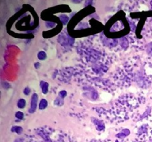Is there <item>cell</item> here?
<instances>
[{
    "mask_svg": "<svg viewBox=\"0 0 152 142\" xmlns=\"http://www.w3.org/2000/svg\"><path fill=\"white\" fill-rule=\"evenodd\" d=\"M34 67H35L36 69H38V68L40 67V64L39 63V62H37V63H35V64H34Z\"/></svg>",
    "mask_w": 152,
    "mask_h": 142,
    "instance_id": "18",
    "label": "cell"
},
{
    "mask_svg": "<svg viewBox=\"0 0 152 142\" xmlns=\"http://www.w3.org/2000/svg\"><path fill=\"white\" fill-rule=\"evenodd\" d=\"M59 19H60L61 22L63 23V25H66V24L68 23V20H69V18L67 16H65V15H61V16H59Z\"/></svg>",
    "mask_w": 152,
    "mask_h": 142,
    "instance_id": "11",
    "label": "cell"
},
{
    "mask_svg": "<svg viewBox=\"0 0 152 142\" xmlns=\"http://www.w3.org/2000/svg\"><path fill=\"white\" fill-rule=\"evenodd\" d=\"M94 123L95 124V126H96V128L98 131H102V130L105 129V124L99 120H93Z\"/></svg>",
    "mask_w": 152,
    "mask_h": 142,
    "instance_id": "3",
    "label": "cell"
},
{
    "mask_svg": "<svg viewBox=\"0 0 152 142\" xmlns=\"http://www.w3.org/2000/svg\"><path fill=\"white\" fill-rule=\"evenodd\" d=\"M48 106V101H46V99H42L39 102V109H44L47 107Z\"/></svg>",
    "mask_w": 152,
    "mask_h": 142,
    "instance_id": "8",
    "label": "cell"
},
{
    "mask_svg": "<svg viewBox=\"0 0 152 142\" xmlns=\"http://www.w3.org/2000/svg\"><path fill=\"white\" fill-rule=\"evenodd\" d=\"M147 52L148 54L152 55V43H150L148 46V49H147Z\"/></svg>",
    "mask_w": 152,
    "mask_h": 142,
    "instance_id": "15",
    "label": "cell"
},
{
    "mask_svg": "<svg viewBox=\"0 0 152 142\" xmlns=\"http://www.w3.org/2000/svg\"><path fill=\"white\" fill-rule=\"evenodd\" d=\"M130 135V130L129 129H124V130H122L120 133L117 135V137L119 138H124L127 137L128 135Z\"/></svg>",
    "mask_w": 152,
    "mask_h": 142,
    "instance_id": "4",
    "label": "cell"
},
{
    "mask_svg": "<svg viewBox=\"0 0 152 142\" xmlns=\"http://www.w3.org/2000/svg\"><path fill=\"white\" fill-rule=\"evenodd\" d=\"M37 103H38V95L37 93H34L31 97V106L29 109L30 113H34L37 109Z\"/></svg>",
    "mask_w": 152,
    "mask_h": 142,
    "instance_id": "2",
    "label": "cell"
},
{
    "mask_svg": "<svg viewBox=\"0 0 152 142\" xmlns=\"http://www.w3.org/2000/svg\"><path fill=\"white\" fill-rule=\"evenodd\" d=\"M151 142H152V140H151Z\"/></svg>",
    "mask_w": 152,
    "mask_h": 142,
    "instance_id": "22",
    "label": "cell"
},
{
    "mask_svg": "<svg viewBox=\"0 0 152 142\" xmlns=\"http://www.w3.org/2000/svg\"><path fill=\"white\" fill-rule=\"evenodd\" d=\"M103 43L105 44V45L108 46V47H115V46H117V40H116V39H108V38H107L106 41H103Z\"/></svg>",
    "mask_w": 152,
    "mask_h": 142,
    "instance_id": "5",
    "label": "cell"
},
{
    "mask_svg": "<svg viewBox=\"0 0 152 142\" xmlns=\"http://www.w3.org/2000/svg\"><path fill=\"white\" fill-rule=\"evenodd\" d=\"M25 104H26V101H25V99H19V101H18L17 106L19 108H20V109H22V108L25 107Z\"/></svg>",
    "mask_w": 152,
    "mask_h": 142,
    "instance_id": "10",
    "label": "cell"
},
{
    "mask_svg": "<svg viewBox=\"0 0 152 142\" xmlns=\"http://www.w3.org/2000/svg\"><path fill=\"white\" fill-rule=\"evenodd\" d=\"M22 128L21 127H18V126H14L11 128V131L13 133H17L18 135H20L22 133Z\"/></svg>",
    "mask_w": 152,
    "mask_h": 142,
    "instance_id": "9",
    "label": "cell"
},
{
    "mask_svg": "<svg viewBox=\"0 0 152 142\" xmlns=\"http://www.w3.org/2000/svg\"><path fill=\"white\" fill-rule=\"evenodd\" d=\"M46 27L47 28H53V27H54V23H53V22H46Z\"/></svg>",
    "mask_w": 152,
    "mask_h": 142,
    "instance_id": "17",
    "label": "cell"
},
{
    "mask_svg": "<svg viewBox=\"0 0 152 142\" xmlns=\"http://www.w3.org/2000/svg\"><path fill=\"white\" fill-rule=\"evenodd\" d=\"M14 142H22V141H21L20 140H19V139H16V141H15Z\"/></svg>",
    "mask_w": 152,
    "mask_h": 142,
    "instance_id": "19",
    "label": "cell"
},
{
    "mask_svg": "<svg viewBox=\"0 0 152 142\" xmlns=\"http://www.w3.org/2000/svg\"><path fill=\"white\" fill-rule=\"evenodd\" d=\"M119 41H120V46H121L122 47H123V48H127L128 46H129V41H128L127 38H125V37L120 38Z\"/></svg>",
    "mask_w": 152,
    "mask_h": 142,
    "instance_id": "7",
    "label": "cell"
},
{
    "mask_svg": "<svg viewBox=\"0 0 152 142\" xmlns=\"http://www.w3.org/2000/svg\"><path fill=\"white\" fill-rule=\"evenodd\" d=\"M40 87L42 88V91L44 94H46L48 93V87H49V84L48 83L45 82V81H41L40 82Z\"/></svg>",
    "mask_w": 152,
    "mask_h": 142,
    "instance_id": "6",
    "label": "cell"
},
{
    "mask_svg": "<svg viewBox=\"0 0 152 142\" xmlns=\"http://www.w3.org/2000/svg\"><path fill=\"white\" fill-rule=\"evenodd\" d=\"M151 7H152V1H151Z\"/></svg>",
    "mask_w": 152,
    "mask_h": 142,
    "instance_id": "20",
    "label": "cell"
},
{
    "mask_svg": "<svg viewBox=\"0 0 152 142\" xmlns=\"http://www.w3.org/2000/svg\"><path fill=\"white\" fill-rule=\"evenodd\" d=\"M30 93H31V89H30L29 87H26V88L24 90V94L26 95V96L29 95Z\"/></svg>",
    "mask_w": 152,
    "mask_h": 142,
    "instance_id": "16",
    "label": "cell"
},
{
    "mask_svg": "<svg viewBox=\"0 0 152 142\" xmlns=\"http://www.w3.org/2000/svg\"><path fill=\"white\" fill-rule=\"evenodd\" d=\"M16 117L18 118V119H22L24 117V114L23 112H21V111H18V112H16Z\"/></svg>",
    "mask_w": 152,
    "mask_h": 142,
    "instance_id": "13",
    "label": "cell"
},
{
    "mask_svg": "<svg viewBox=\"0 0 152 142\" xmlns=\"http://www.w3.org/2000/svg\"><path fill=\"white\" fill-rule=\"evenodd\" d=\"M59 43H60L62 45L67 47V46H71L74 42V39L71 37L68 36L66 34H62L58 38Z\"/></svg>",
    "mask_w": 152,
    "mask_h": 142,
    "instance_id": "1",
    "label": "cell"
},
{
    "mask_svg": "<svg viewBox=\"0 0 152 142\" xmlns=\"http://www.w3.org/2000/svg\"><path fill=\"white\" fill-rule=\"evenodd\" d=\"M46 57H47V55H46L45 52L40 51L38 53V59H40V60H45L46 59Z\"/></svg>",
    "mask_w": 152,
    "mask_h": 142,
    "instance_id": "12",
    "label": "cell"
},
{
    "mask_svg": "<svg viewBox=\"0 0 152 142\" xmlns=\"http://www.w3.org/2000/svg\"><path fill=\"white\" fill-rule=\"evenodd\" d=\"M116 142H120V141H116Z\"/></svg>",
    "mask_w": 152,
    "mask_h": 142,
    "instance_id": "21",
    "label": "cell"
},
{
    "mask_svg": "<svg viewBox=\"0 0 152 142\" xmlns=\"http://www.w3.org/2000/svg\"><path fill=\"white\" fill-rule=\"evenodd\" d=\"M67 96V92L65 90H62V91L59 92V97L61 99H64L65 96Z\"/></svg>",
    "mask_w": 152,
    "mask_h": 142,
    "instance_id": "14",
    "label": "cell"
}]
</instances>
